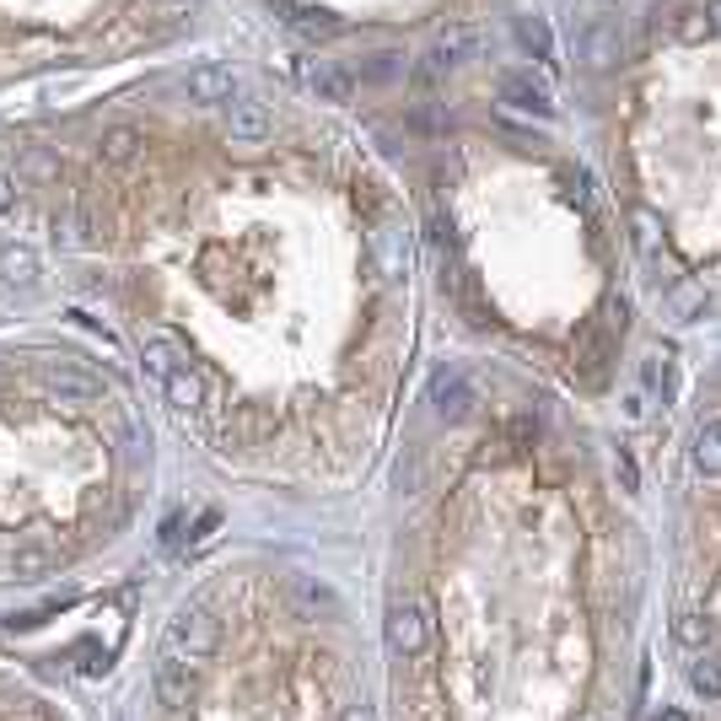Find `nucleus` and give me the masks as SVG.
Here are the masks:
<instances>
[{
    "mask_svg": "<svg viewBox=\"0 0 721 721\" xmlns=\"http://www.w3.org/2000/svg\"><path fill=\"white\" fill-rule=\"evenodd\" d=\"M49 280L194 447L329 480L399 404L420 248L378 146L227 43L0 119V291Z\"/></svg>",
    "mask_w": 721,
    "mask_h": 721,
    "instance_id": "f257e3e1",
    "label": "nucleus"
},
{
    "mask_svg": "<svg viewBox=\"0 0 721 721\" xmlns=\"http://www.w3.org/2000/svg\"><path fill=\"white\" fill-rule=\"evenodd\" d=\"M361 136L410 206L420 276L447 318L571 399H609L641 291L571 124L539 113L512 81L378 119Z\"/></svg>",
    "mask_w": 721,
    "mask_h": 721,
    "instance_id": "f03ea898",
    "label": "nucleus"
},
{
    "mask_svg": "<svg viewBox=\"0 0 721 721\" xmlns=\"http://www.w3.org/2000/svg\"><path fill=\"white\" fill-rule=\"evenodd\" d=\"M560 103L641 302L679 329L721 318V0H582Z\"/></svg>",
    "mask_w": 721,
    "mask_h": 721,
    "instance_id": "7ed1b4c3",
    "label": "nucleus"
},
{
    "mask_svg": "<svg viewBox=\"0 0 721 721\" xmlns=\"http://www.w3.org/2000/svg\"><path fill=\"white\" fill-rule=\"evenodd\" d=\"M539 0H227V38L356 130L512 87Z\"/></svg>",
    "mask_w": 721,
    "mask_h": 721,
    "instance_id": "20e7f679",
    "label": "nucleus"
},
{
    "mask_svg": "<svg viewBox=\"0 0 721 721\" xmlns=\"http://www.w3.org/2000/svg\"><path fill=\"white\" fill-rule=\"evenodd\" d=\"M151 469V431L130 382L87 350H0V528L130 522Z\"/></svg>",
    "mask_w": 721,
    "mask_h": 721,
    "instance_id": "39448f33",
    "label": "nucleus"
},
{
    "mask_svg": "<svg viewBox=\"0 0 721 721\" xmlns=\"http://www.w3.org/2000/svg\"><path fill=\"white\" fill-rule=\"evenodd\" d=\"M227 0H0V103L216 49Z\"/></svg>",
    "mask_w": 721,
    "mask_h": 721,
    "instance_id": "423d86ee",
    "label": "nucleus"
},
{
    "mask_svg": "<svg viewBox=\"0 0 721 721\" xmlns=\"http://www.w3.org/2000/svg\"><path fill=\"white\" fill-rule=\"evenodd\" d=\"M168 647L183 652L189 662H206L221 647V619L210 614V603H183L168 624Z\"/></svg>",
    "mask_w": 721,
    "mask_h": 721,
    "instance_id": "0eeeda50",
    "label": "nucleus"
},
{
    "mask_svg": "<svg viewBox=\"0 0 721 721\" xmlns=\"http://www.w3.org/2000/svg\"><path fill=\"white\" fill-rule=\"evenodd\" d=\"M388 647L399 657H420L431 647V603L425 598H399L388 609Z\"/></svg>",
    "mask_w": 721,
    "mask_h": 721,
    "instance_id": "6e6552de",
    "label": "nucleus"
},
{
    "mask_svg": "<svg viewBox=\"0 0 721 721\" xmlns=\"http://www.w3.org/2000/svg\"><path fill=\"white\" fill-rule=\"evenodd\" d=\"M151 684H157V700L172 705V711H183L189 705V694H194V668H189V657L162 647L157 657V668H151Z\"/></svg>",
    "mask_w": 721,
    "mask_h": 721,
    "instance_id": "1a4fd4ad",
    "label": "nucleus"
},
{
    "mask_svg": "<svg viewBox=\"0 0 721 721\" xmlns=\"http://www.w3.org/2000/svg\"><path fill=\"white\" fill-rule=\"evenodd\" d=\"M286 598H291V609L302 619H340L344 614L340 592L329 582H318V577H291V582H286Z\"/></svg>",
    "mask_w": 721,
    "mask_h": 721,
    "instance_id": "9d476101",
    "label": "nucleus"
},
{
    "mask_svg": "<svg viewBox=\"0 0 721 721\" xmlns=\"http://www.w3.org/2000/svg\"><path fill=\"white\" fill-rule=\"evenodd\" d=\"M689 689H694V694H705V700H717L721 694V662L717 657H694V662H689Z\"/></svg>",
    "mask_w": 721,
    "mask_h": 721,
    "instance_id": "9b49d317",
    "label": "nucleus"
},
{
    "mask_svg": "<svg viewBox=\"0 0 721 721\" xmlns=\"http://www.w3.org/2000/svg\"><path fill=\"white\" fill-rule=\"evenodd\" d=\"M673 641L689 647V652H705V647H711V624H705V614H679L673 619Z\"/></svg>",
    "mask_w": 721,
    "mask_h": 721,
    "instance_id": "f8f14e48",
    "label": "nucleus"
},
{
    "mask_svg": "<svg viewBox=\"0 0 721 721\" xmlns=\"http://www.w3.org/2000/svg\"><path fill=\"white\" fill-rule=\"evenodd\" d=\"M340 721H378V711H372V705H361V700H356V705H344V711H340Z\"/></svg>",
    "mask_w": 721,
    "mask_h": 721,
    "instance_id": "ddd939ff",
    "label": "nucleus"
},
{
    "mask_svg": "<svg viewBox=\"0 0 721 721\" xmlns=\"http://www.w3.org/2000/svg\"><path fill=\"white\" fill-rule=\"evenodd\" d=\"M582 721H592V717H582Z\"/></svg>",
    "mask_w": 721,
    "mask_h": 721,
    "instance_id": "4468645a",
    "label": "nucleus"
}]
</instances>
